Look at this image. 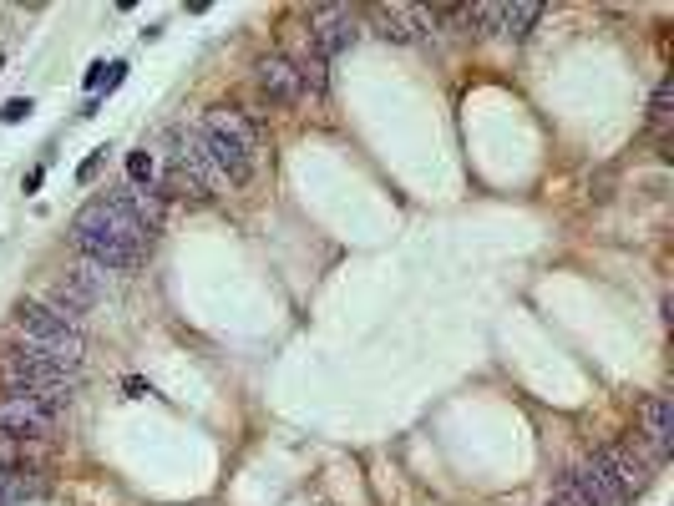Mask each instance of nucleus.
<instances>
[{"label":"nucleus","instance_id":"obj_3","mask_svg":"<svg viewBox=\"0 0 674 506\" xmlns=\"http://www.w3.org/2000/svg\"><path fill=\"white\" fill-rule=\"evenodd\" d=\"M16 329H21L26 350H36L41 360H56V365H66V370H82V360H87V334H82V324L61 319V314L46 309L41 299H26V304L16 309Z\"/></svg>","mask_w":674,"mask_h":506},{"label":"nucleus","instance_id":"obj_19","mask_svg":"<svg viewBox=\"0 0 674 506\" xmlns=\"http://www.w3.org/2000/svg\"><path fill=\"white\" fill-rule=\"evenodd\" d=\"M127 178H132V188H153V157L127 152Z\"/></svg>","mask_w":674,"mask_h":506},{"label":"nucleus","instance_id":"obj_23","mask_svg":"<svg viewBox=\"0 0 674 506\" xmlns=\"http://www.w3.org/2000/svg\"><path fill=\"white\" fill-rule=\"evenodd\" d=\"M122 390H127V395H132V400H142V395H153V385H147V380H127V385H122Z\"/></svg>","mask_w":674,"mask_h":506},{"label":"nucleus","instance_id":"obj_4","mask_svg":"<svg viewBox=\"0 0 674 506\" xmlns=\"http://www.w3.org/2000/svg\"><path fill=\"white\" fill-rule=\"evenodd\" d=\"M82 385V370H66L56 360H41L36 350H0V390L6 395H36L51 405H66V395Z\"/></svg>","mask_w":674,"mask_h":506},{"label":"nucleus","instance_id":"obj_11","mask_svg":"<svg viewBox=\"0 0 674 506\" xmlns=\"http://www.w3.org/2000/svg\"><path fill=\"white\" fill-rule=\"evenodd\" d=\"M568 476L578 481V491H583V501H588V506H624V501H629V496L619 491V481L609 476V466L598 461V451H593L583 466H573Z\"/></svg>","mask_w":674,"mask_h":506},{"label":"nucleus","instance_id":"obj_17","mask_svg":"<svg viewBox=\"0 0 674 506\" xmlns=\"http://www.w3.org/2000/svg\"><path fill=\"white\" fill-rule=\"evenodd\" d=\"M669 127H674V76L659 81L654 102H649V137H654V147H669Z\"/></svg>","mask_w":674,"mask_h":506},{"label":"nucleus","instance_id":"obj_13","mask_svg":"<svg viewBox=\"0 0 674 506\" xmlns=\"http://www.w3.org/2000/svg\"><path fill=\"white\" fill-rule=\"evenodd\" d=\"M97 299H102V294H97L92 284H82L77 274H61V279L46 289V299H41V304H46V309H56L61 319H71V324H77V314H87Z\"/></svg>","mask_w":674,"mask_h":506},{"label":"nucleus","instance_id":"obj_22","mask_svg":"<svg viewBox=\"0 0 674 506\" xmlns=\"http://www.w3.org/2000/svg\"><path fill=\"white\" fill-rule=\"evenodd\" d=\"M97 173H102V152H92V157L77 167V183H97Z\"/></svg>","mask_w":674,"mask_h":506},{"label":"nucleus","instance_id":"obj_8","mask_svg":"<svg viewBox=\"0 0 674 506\" xmlns=\"http://www.w3.org/2000/svg\"><path fill=\"white\" fill-rule=\"evenodd\" d=\"M173 167H178V173H188L203 193L223 188L218 167H213V152H208V142H203L198 127H173Z\"/></svg>","mask_w":674,"mask_h":506},{"label":"nucleus","instance_id":"obj_6","mask_svg":"<svg viewBox=\"0 0 674 506\" xmlns=\"http://www.w3.org/2000/svg\"><path fill=\"white\" fill-rule=\"evenodd\" d=\"M355 41H360V11H350V6H315L310 11V46L320 51V61L355 51Z\"/></svg>","mask_w":674,"mask_h":506},{"label":"nucleus","instance_id":"obj_2","mask_svg":"<svg viewBox=\"0 0 674 506\" xmlns=\"http://www.w3.org/2000/svg\"><path fill=\"white\" fill-rule=\"evenodd\" d=\"M208 152H213V167L223 183H249L254 178V162H259V137H254V122L239 112V107H213L203 122H198Z\"/></svg>","mask_w":674,"mask_h":506},{"label":"nucleus","instance_id":"obj_1","mask_svg":"<svg viewBox=\"0 0 674 506\" xmlns=\"http://www.w3.org/2000/svg\"><path fill=\"white\" fill-rule=\"evenodd\" d=\"M71 243H77L82 259H92L112 274V269H137L147 259V248H153V233L127 213V203L117 193H107V198H92L71 218Z\"/></svg>","mask_w":674,"mask_h":506},{"label":"nucleus","instance_id":"obj_18","mask_svg":"<svg viewBox=\"0 0 674 506\" xmlns=\"http://www.w3.org/2000/svg\"><path fill=\"white\" fill-rule=\"evenodd\" d=\"M538 16H543L538 0H517V6H502L497 31H502V36H512V41H522V36H528V31L538 26Z\"/></svg>","mask_w":674,"mask_h":506},{"label":"nucleus","instance_id":"obj_21","mask_svg":"<svg viewBox=\"0 0 674 506\" xmlns=\"http://www.w3.org/2000/svg\"><path fill=\"white\" fill-rule=\"evenodd\" d=\"M553 506H588L573 476H563V481H558V491H553Z\"/></svg>","mask_w":674,"mask_h":506},{"label":"nucleus","instance_id":"obj_7","mask_svg":"<svg viewBox=\"0 0 674 506\" xmlns=\"http://www.w3.org/2000/svg\"><path fill=\"white\" fill-rule=\"evenodd\" d=\"M61 426V405L36 395H0V431L16 436H51Z\"/></svg>","mask_w":674,"mask_h":506},{"label":"nucleus","instance_id":"obj_25","mask_svg":"<svg viewBox=\"0 0 674 506\" xmlns=\"http://www.w3.org/2000/svg\"><path fill=\"white\" fill-rule=\"evenodd\" d=\"M0 66H6V61H0Z\"/></svg>","mask_w":674,"mask_h":506},{"label":"nucleus","instance_id":"obj_26","mask_svg":"<svg viewBox=\"0 0 674 506\" xmlns=\"http://www.w3.org/2000/svg\"><path fill=\"white\" fill-rule=\"evenodd\" d=\"M548 506H553V501H548Z\"/></svg>","mask_w":674,"mask_h":506},{"label":"nucleus","instance_id":"obj_14","mask_svg":"<svg viewBox=\"0 0 674 506\" xmlns=\"http://www.w3.org/2000/svg\"><path fill=\"white\" fill-rule=\"evenodd\" d=\"M46 471H31V466H16V471H0V506H26L36 496H46Z\"/></svg>","mask_w":674,"mask_h":506},{"label":"nucleus","instance_id":"obj_5","mask_svg":"<svg viewBox=\"0 0 674 506\" xmlns=\"http://www.w3.org/2000/svg\"><path fill=\"white\" fill-rule=\"evenodd\" d=\"M649 466H664L669 461V451H674V400L669 395H649L644 405H639V431H634V441H629Z\"/></svg>","mask_w":674,"mask_h":506},{"label":"nucleus","instance_id":"obj_20","mask_svg":"<svg viewBox=\"0 0 674 506\" xmlns=\"http://www.w3.org/2000/svg\"><path fill=\"white\" fill-rule=\"evenodd\" d=\"M36 107H31V97H11L6 107H0V122H6V127H16V122H26Z\"/></svg>","mask_w":674,"mask_h":506},{"label":"nucleus","instance_id":"obj_10","mask_svg":"<svg viewBox=\"0 0 674 506\" xmlns=\"http://www.w3.org/2000/svg\"><path fill=\"white\" fill-rule=\"evenodd\" d=\"M254 71H259V92H264L269 102H279V107H294V102H305V87H299V71H294V61H289L284 51L264 56Z\"/></svg>","mask_w":674,"mask_h":506},{"label":"nucleus","instance_id":"obj_12","mask_svg":"<svg viewBox=\"0 0 674 506\" xmlns=\"http://www.w3.org/2000/svg\"><path fill=\"white\" fill-rule=\"evenodd\" d=\"M598 461L609 466V476L619 481L624 496H639V491L649 486V476H654V466H649L634 446H604V451H598Z\"/></svg>","mask_w":674,"mask_h":506},{"label":"nucleus","instance_id":"obj_16","mask_svg":"<svg viewBox=\"0 0 674 506\" xmlns=\"http://www.w3.org/2000/svg\"><path fill=\"white\" fill-rule=\"evenodd\" d=\"M36 461H46V446H36V436L0 431V471H16V466H31V471H41Z\"/></svg>","mask_w":674,"mask_h":506},{"label":"nucleus","instance_id":"obj_15","mask_svg":"<svg viewBox=\"0 0 674 506\" xmlns=\"http://www.w3.org/2000/svg\"><path fill=\"white\" fill-rule=\"evenodd\" d=\"M122 203H127V213L147 228V233H158L163 228V208H168V198L158 193V188H127V193H117Z\"/></svg>","mask_w":674,"mask_h":506},{"label":"nucleus","instance_id":"obj_9","mask_svg":"<svg viewBox=\"0 0 674 506\" xmlns=\"http://www.w3.org/2000/svg\"><path fill=\"white\" fill-rule=\"evenodd\" d=\"M370 21H376V36L391 46H416L431 31L426 6H370Z\"/></svg>","mask_w":674,"mask_h":506},{"label":"nucleus","instance_id":"obj_24","mask_svg":"<svg viewBox=\"0 0 674 506\" xmlns=\"http://www.w3.org/2000/svg\"><path fill=\"white\" fill-rule=\"evenodd\" d=\"M46 183V167H31V173H26V193H36Z\"/></svg>","mask_w":674,"mask_h":506}]
</instances>
